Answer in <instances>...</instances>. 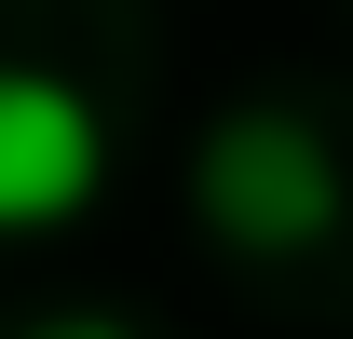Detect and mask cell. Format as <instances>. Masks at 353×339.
<instances>
[{
  "mask_svg": "<svg viewBox=\"0 0 353 339\" xmlns=\"http://www.w3.org/2000/svg\"><path fill=\"white\" fill-rule=\"evenodd\" d=\"M326 204H340V176H326V150L299 136V109H245V123H218V150H204V217H218L231 245H312L326 231Z\"/></svg>",
  "mask_w": 353,
  "mask_h": 339,
  "instance_id": "obj_1",
  "label": "cell"
},
{
  "mask_svg": "<svg viewBox=\"0 0 353 339\" xmlns=\"http://www.w3.org/2000/svg\"><path fill=\"white\" fill-rule=\"evenodd\" d=\"M28 339H136L123 312H54V326H28Z\"/></svg>",
  "mask_w": 353,
  "mask_h": 339,
  "instance_id": "obj_3",
  "label": "cell"
},
{
  "mask_svg": "<svg viewBox=\"0 0 353 339\" xmlns=\"http://www.w3.org/2000/svg\"><path fill=\"white\" fill-rule=\"evenodd\" d=\"M95 176H109L95 109L54 82V68H0V231H54V217H82Z\"/></svg>",
  "mask_w": 353,
  "mask_h": 339,
  "instance_id": "obj_2",
  "label": "cell"
}]
</instances>
